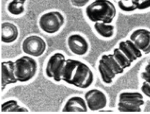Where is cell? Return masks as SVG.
Instances as JSON below:
<instances>
[{
  "mask_svg": "<svg viewBox=\"0 0 150 114\" xmlns=\"http://www.w3.org/2000/svg\"><path fill=\"white\" fill-rule=\"evenodd\" d=\"M86 15L91 21L111 23L116 16V9L109 0H94L86 7Z\"/></svg>",
  "mask_w": 150,
  "mask_h": 114,
  "instance_id": "1",
  "label": "cell"
},
{
  "mask_svg": "<svg viewBox=\"0 0 150 114\" xmlns=\"http://www.w3.org/2000/svg\"><path fill=\"white\" fill-rule=\"evenodd\" d=\"M145 97L139 91L130 90L119 95L117 110L120 112H141L145 103Z\"/></svg>",
  "mask_w": 150,
  "mask_h": 114,
  "instance_id": "2",
  "label": "cell"
},
{
  "mask_svg": "<svg viewBox=\"0 0 150 114\" xmlns=\"http://www.w3.org/2000/svg\"><path fill=\"white\" fill-rule=\"evenodd\" d=\"M14 64V74L17 81L21 82L27 81L35 74L37 63L32 58L24 56L17 59Z\"/></svg>",
  "mask_w": 150,
  "mask_h": 114,
  "instance_id": "3",
  "label": "cell"
},
{
  "mask_svg": "<svg viewBox=\"0 0 150 114\" xmlns=\"http://www.w3.org/2000/svg\"><path fill=\"white\" fill-rule=\"evenodd\" d=\"M94 80V75L90 68L80 61L74 73L70 85L81 89L91 86Z\"/></svg>",
  "mask_w": 150,
  "mask_h": 114,
  "instance_id": "4",
  "label": "cell"
},
{
  "mask_svg": "<svg viewBox=\"0 0 150 114\" xmlns=\"http://www.w3.org/2000/svg\"><path fill=\"white\" fill-rule=\"evenodd\" d=\"M63 15L57 11H52L42 15L39 20V25L45 32L52 34L58 31L64 23Z\"/></svg>",
  "mask_w": 150,
  "mask_h": 114,
  "instance_id": "5",
  "label": "cell"
},
{
  "mask_svg": "<svg viewBox=\"0 0 150 114\" xmlns=\"http://www.w3.org/2000/svg\"><path fill=\"white\" fill-rule=\"evenodd\" d=\"M66 60L64 55L60 52L56 53L50 57L45 69L47 76L57 82L62 80L61 72Z\"/></svg>",
  "mask_w": 150,
  "mask_h": 114,
  "instance_id": "6",
  "label": "cell"
},
{
  "mask_svg": "<svg viewBox=\"0 0 150 114\" xmlns=\"http://www.w3.org/2000/svg\"><path fill=\"white\" fill-rule=\"evenodd\" d=\"M84 99L88 109L91 111L100 110L104 108L108 103L105 94L101 91L93 89L84 94Z\"/></svg>",
  "mask_w": 150,
  "mask_h": 114,
  "instance_id": "7",
  "label": "cell"
},
{
  "mask_svg": "<svg viewBox=\"0 0 150 114\" xmlns=\"http://www.w3.org/2000/svg\"><path fill=\"white\" fill-rule=\"evenodd\" d=\"M128 38L132 41L144 55L150 54V30L138 28L132 31Z\"/></svg>",
  "mask_w": 150,
  "mask_h": 114,
  "instance_id": "8",
  "label": "cell"
},
{
  "mask_svg": "<svg viewBox=\"0 0 150 114\" xmlns=\"http://www.w3.org/2000/svg\"><path fill=\"white\" fill-rule=\"evenodd\" d=\"M46 48V44L41 37L35 35L26 38L22 44V49L25 53L35 57L42 55Z\"/></svg>",
  "mask_w": 150,
  "mask_h": 114,
  "instance_id": "9",
  "label": "cell"
},
{
  "mask_svg": "<svg viewBox=\"0 0 150 114\" xmlns=\"http://www.w3.org/2000/svg\"><path fill=\"white\" fill-rule=\"evenodd\" d=\"M67 44L70 50L73 53L78 55L85 54L89 49L87 41L79 34H73L70 35L68 38Z\"/></svg>",
  "mask_w": 150,
  "mask_h": 114,
  "instance_id": "10",
  "label": "cell"
},
{
  "mask_svg": "<svg viewBox=\"0 0 150 114\" xmlns=\"http://www.w3.org/2000/svg\"><path fill=\"white\" fill-rule=\"evenodd\" d=\"M118 47L133 64L144 55L133 42L129 38L120 41Z\"/></svg>",
  "mask_w": 150,
  "mask_h": 114,
  "instance_id": "11",
  "label": "cell"
},
{
  "mask_svg": "<svg viewBox=\"0 0 150 114\" xmlns=\"http://www.w3.org/2000/svg\"><path fill=\"white\" fill-rule=\"evenodd\" d=\"M14 70V62L9 61L1 63L2 91L7 85L17 82L15 75Z\"/></svg>",
  "mask_w": 150,
  "mask_h": 114,
  "instance_id": "12",
  "label": "cell"
},
{
  "mask_svg": "<svg viewBox=\"0 0 150 114\" xmlns=\"http://www.w3.org/2000/svg\"><path fill=\"white\" fill-rule=\"evenodd\" d=\"M88 107L84 99L77 96L72 97L66 102L62 110L63 112H87Z\"/></svg>",
  "mask_w": 150,
  "mask_h": 114,
  "instance_id": "13",
  "label": "cell"
},
{
  "mask_svg": "<svg viewBox=\"0 0 150 114\" xmlns=\"http://www.w3.org/2000/svg\"><path fill=\"white\" fill-rule=\"evenodd\" d=\"M1 41L6 43H10L17 38L18 31L16 26L12 23L5 22L1 25Z\"/></svg>",
  "mask_w": 150,
  "mask_h": 114,
  "instance_id": "14",
  "label": "cell"
},
{
  "mask_svg": "<svg viewBox=\"0 0 150 114\" xmlns=\"http://www.w3.org/2000/svg\"><path fill=\"white\" fill-rule=\"evenodd\" d=\"M80 61L73 59H66L61 72V79L71 84L75 70Z\"/></svg>",
  "mask_w": 150,
  "mask_h": 114,
  "instance_id": "15",
  "label": "cell"
},
{
  "mask_svg": "<svg viewBox=\"0 0 150 114\" xmlns=\"http://www.w3.org/2000/svg\"><path fill=\"white\" fill-rule=\"evenodd\" d=\"M98 68L103 81L107 84H111L116 75L113 71L101 59Z\"/></svg>",
  "mask_w": 150,
  "mask_h": 114,
  "instance_id": "16",
  "label": "cell"
},
{
  "mask_svg": "<svg viewBox=\"0 0 150 114\" xmlns=\"http://www.w3.org/2000/svg\"><path fill=\"white\" fill-rule=\"evenodd\" d=\"M94 28L96 32L104 38L111 37L114 33V26L108 23L101 22H96L94 25Z\"/></svg>",
  "mask_w": 150,
  "mask_h": 114,
  "instance_id": "17",
  "label": "cell"
},
{
  "mask_svg": "<svg viewBox=\"0 0 150 114\" xmlns=\"http://www.w3.org/2000/svg\"><path fill=\"white\" fill-rule=\"evenodd\" d=\"M114 72L116 75L122 74L125 70L117 62L112 54H104L100 58Z\"/></svg>",
  "mask_w": 150,
  "mask_h": 114,
  "instance_id": "18",
  "label": "cell"
},
{
  "mask_svg": "<svg viewBox=\"0 0 150 114\" xmlns=\"http://www.w3.org/2000/svg\"><path fill=\"white\" fill-rule=\"evenodd\" d=\"M112 54L119 65L125 70L130 68L133 65L132 63L118 47L114 49Z\"/></svg>",
  "mask_w": 150,
  "mask_h": 114,
  "instance_id": "19",
  "label": "cell"
},
{
  "mask_svg": "<svg viewBox=\"0 0 150 114\" xmlns=\"http://www.w3.org/2000/svg\"><path fill=\"white\" fill-rule=\"evenodd\" d=\"M26 0H13L8 6V10L11 14L18 15L24 11V4Z\"/></svg>",
  "mask_w": 150,
  "mask_h": 114,
  "instance_id": "20",
  "label": "cell"
},
{
  "mask_svg": "<svg viewBox=\"0 0 150 114\" xmlns=\"http://www.w3.org/2000/svg\"><path fill=\"white\" fill-rule=\"evenodd\" d=\"M2 112H21L28 111L26 108L20 106L17 101L14 100H11L5 102L1 105Z\"/></svg>",
  "mask_w": 150,
  "mask_h": 114,
  "instance_id": "21",
  "label": "cell"
},
{
  "mask_svg": "<svg viewBox=\"0 0 150 114\" xmlns=\"http://www.w3.org/2000/svg\"><path fill=\"white\" fill-rule=\"evenodd\" d=\"M139 76L141 81L150 84V58L142 67L139 71Z\"/></svg>",
  "mask_w": 150,
  "mask_h": 114,
  "instance_id": "22",
  "label": "cell"
},
{
  "mask_svg": "<svg viewBox=\"0 0 150 114\" xmlns=\"http://www.w3.org/2000/svg\"><path fill=\"white\" fill-rule=\"evenodd\" d=\"M117 5L122 11L127 13H132L137 10L136 5L131 0H119Z\"/></svg>",
  "mask_w": 150,
  "mask_h": 114,
  "instance_id": "23",
  "label": "cell"
},
{
  "mask_svg": "<svg viewBox=\"0 0 150 114\" xmlns=\"http://www.w3.org/2000/svg\"><path fill=\"white\" fill-rule=\"evenodd\" d=\"M139 88L140 91L144 96L150 100V84L141 81Z\"/></svg>",
  "mask_w": 150,
  "mask_h": 114,
  "instance_id": "24",
  "label": "cell"
},
{
  "mask_svg": "<svg viewBox=\"0 0 150 114\" xmlns=\"http://www.w3.org/2000/svg\"><path fill=\"white\" fill-rule=\"evenodd\" d=\"M90 0H71L72 4L75 6L81 7L86 5Z\"/></svg>",
  "mask_w": 150,
  "mask_h": 114,
  "instance_id": "25",
  "label": "cell"
},
{
  "mask_svg": "<svg viewBox=\"0 0 150 114\" xmlns=\"http://www.w3.org/2000/svg\"></svg>",
  "mask_w": 150,
  "mask_h": 114,
  "instance_id": "26",
  "label": "cell"
}]
</instances>
